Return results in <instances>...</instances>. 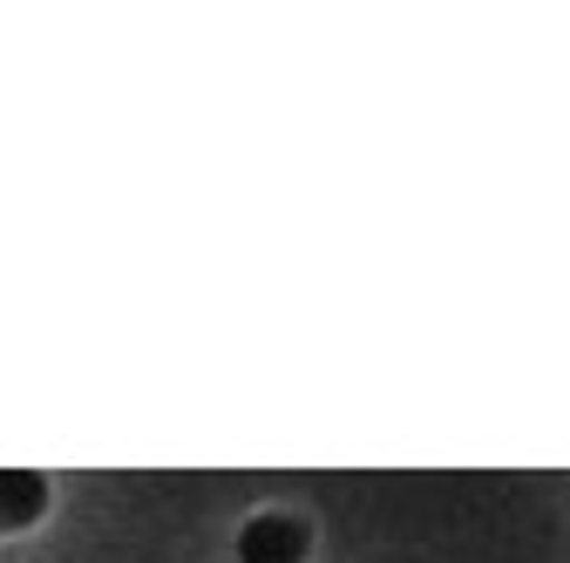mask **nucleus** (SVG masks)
<instances>
[{
  "mask_svg": "<svg viewBox=\"0 0 570 563\" xmlns=\"http://www.w3.org/2000/svg\"><path fill=\"white\" fill-rule=\"evenodd\" d=\"M245 563H299L306 556V523L299 516H252L238 536Z\"/></svg>",
  "mask_w": 570,
  "mask_h": 563,
  "instance_id": "f257e3e1",
  "label": "nucleus"
},
{
  "mask_svg": "<svg viewBox=\"0 0 570 563\" xmlns=\"http://www.w3.org/2000/svg\"><path fill=\"white\" fill-rule=\"evenodd\" d=\"M48 510V482L35 468H0V530H28Z\"/></svg>",
  "mask_w": 570,
  "mask_h": 563,
  "instance_id": "f03ea898",
  "label": "nucleus"
}]
</instances>
